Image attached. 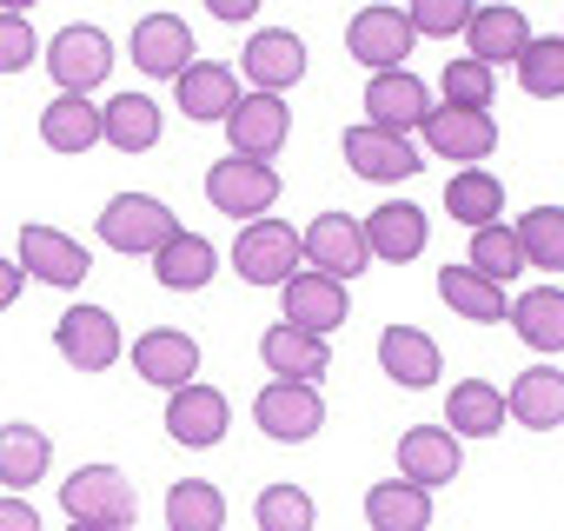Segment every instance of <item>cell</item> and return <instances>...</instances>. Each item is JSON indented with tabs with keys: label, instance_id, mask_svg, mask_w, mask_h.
Segmentation results:
<instances>
[{
	"label": "cell",
	"instance_id": "6",
	"mask_svg": "<svg viewBox=\"0 0 564 531\" xmlns=\"http://www.w3.org/2000/svg\"><path fill=\"white\" fill-rule=\"evenodd\" d=\"M300 259L313 266V273H326V280H359L366 266H372V252H366V232H359V219L352 213H313L306 219V232H300Z\"/></svg>",
	"mask_w": 564,
	"mask_h": 531
},
{
	"label": "cell",
	"instance_id": "12",
	"mask_svg": "<svg viewBox=\"0 0 564 531\" xmlns=\"http://www.w3.org/2000/svg\"><path fill=\"white\" fill-rule=\"evenodd\" d=\"M21 273L28 280H41V286H61V293H74V286H87V273H94V252L74 239V232H61V226H21Z\"/></svg>",
	"mask_w": 564,
	"mask_h": 531
},
{
	"label": "cell",
	"instance_id": "27",
	"mask_svg": "<svg viewBox=\"0 0 564 531\" xmlns=\"http://www.w3.org/2000/svg\"><path fill=\"white\" fill-rule=\"evenodd\" d=\"M213 273H219V246H213L206 232H193V226H180V232L153 252V280H160L166 293H199V286H213Z\"/></svg>",
	"mask_w": 564,
	"mask_h": 531
},
{
	"label": "cell",
	"instance_id": "37",
	"mask_svg": "<svg viewBox=\"0 0 564 531\" xmlns=\"http://www.w3.org/2000/svg\"><path fill=\"white\" fill-rule=\"evenodd\" d=\"M465 266L478 280H491V286H511L518 273H531L524 266V252H518V232H511V219H498V226H478L471 232V246H465Z\"/></svg>",
	"mask_w": 564,
	"mask_h": 531
},
{
	"label": "cell",
	"instance_id": "25",
	"mask_svg": "<svg viewBox=\"0 0 564 531\" xmlns=\"http://www.w3.org/2000/svg\"><path fill=\"white\" fill-rule=\"evenodd\" d=\"M160 133H166V113H160V100L153 94H113L107 107H100V140L113 147V153H153L160 147Z\"/></svg>",
	"mask_w": 564,
	"mask_h": 531
},
{
	"label": "cell",
	"instance_id": "36",
	"mask_svg": "<svg viewBox=\"0 0 564 531\" xmlns=\"http://www.w3.org/2000/svg\"><path fill=\"white\" fill-rule=\"evenodd\" d=\"M166 531H226V491L213 478L166 485Z\"/></svg>",
	"mask_w": 564,
	"mask_h": 531
},
{
	"label": "cell",
	"instance_id": "9",
	"mask_svg": "<svg viewBox=\"0 0 564 531\" xmlns=\"http://www.w3.org/2000/svg\"><path fill=\"white\" fill-rule=\"evenodd\" d=\"M252 425H259L272 445H306V438H319V425H326V399H319V386H286V379H272V386H259V399H252Z\"/></svg>",
	"mask_w": 564,
	"mask_h": 531
},
{
	"label": "cell",
	"instance_id": "30",
	"mask_svg": "<svg viewBox=\"0 0 564 531\" xmlns=\"http://www.w3.org/2000/svg\"><path fill=\"white\" fill-rule=\"evenodd\" d=\"M445 432L452 438H498L505 432V392L491 379H458L445 392Z\"/></svg>",
	"mask_w": 564,
	"mask_h": 531
},
{
	"label": "cell",
	"instance_id": "28",
	"mask_svg": "<svg viewBox=\"0 0 564 531\" xmlns=\"http://www.w3.org/2000/svg\"><path fill=\"white\" fill-rule=\"evenodd\" d=\"M458 438L445 432V425H412L405 438H399V478L405 485H425V491H438V485H452L458 478Z\"/></svg>",
	"mask_w": 564,
	"mask_h": 531
},
{
	"label": "cell",
	"instance_id": "48",
	"mask_svg": "<svg viewBox=\"0 0 564 531\" xmlns=\"http://www.w3.org/2000/svg\"><path fill=\"white\" fill-rule=\"evenodd\" d=\"M557 41H564V34H557Z\"/></svg>",
	"mask_w": 564,
	"mask_h": 531
},
{
	"label": "cell",
	"instance_id": "31",
	"mask_svg": "<svg viewBox=\"0 0 564 531\" xmlns=\"http://www.w3.org/2000/svg\"><path fill=\"white\" fill-rule=\"evenodd\" d=\"M505 319L531 353H564V286H524L505 306Z\"/></svg>",
	"mask_w": 564,
	"mask_h": 531
},
{
	"label": "cell",
	"instance_id": "40",
	"mask_svg": "<svg viewBox=\"0 0 564 531\" xmlns=\"http://www.w3.org/2000/svg\"><path fill=\"white\" fill-rule=\"evenodd\" d=\"M518 87L531 100H564V41L557 34H531V47L518 54Z\"/></svg>",
	"mask_w": 564,
	"mask_h": 531
},
{
	"label": "cell",
	"instance_id": "16",
	"mask_svg": "<svg viewBox=\"0 0 564 531\" xmlns=\"http://www.w3.org/2000/svg\"><path fill=\"white\" fill-rule=\"evenodd\" d=\"M531 47V14L524 8H511V0H491V8H471V21H465V61H478V67H518V54Z\"/></svg>",
	"mask_w": 564,
	"mask_h": 531
},
{
	"label": "cell",
	"instance_id": "19",
	"mask_svg": "<svg viewBox=\"0 0 564 531\" xmlns=\"http://www.w3.org/2000/svg\"><path fill=\"white\" fill-rule=\"evenodd\" d=\"M127 359H133V372H140L147 386H160V392H180V386L199 379V339L180 333V326H153V333H140V339L127 346Z\"/></svg>",
	"mask_w": 564,
	"mask_h": 531
},
{
	"label": "cell",
	"instance_id": "33",
	"mask_svg": "<svg viewBox=\"0 0 564 531\" xmlns=\"http://www.w3.org/2000/svg\"><path fill=\"white\" fill-rule=\"evenodd\" d=\"M366 524L372 531H432V491L405 478H379L366 491Z\"/></svg>",
	"mask_w": 564,
	"mask_h": 531
},
{
	"label": "cell",
	"instance_id": "41",
	"mask_svg": "<svg viewBox=\"0 0 564 531\" xmlns=\"http://www.w3.org/2000/svg\"><path fill=\"white\" fill-rule=\"evenodd\" d=\"M438 94H445V107L491 113V100H498V74H491V67H478V61H465V54H452V61H445V74H438Z\"/></svg>",
	"mask_w": 564,
	"mask_h": 531
},
{
	"label": "cell",
	"instance_id": "38",
	"mask_svg": "<svg viewBox=\"0 0 564 531\" xmlns=\"http://www.w3.org/2000/svg\"><path fill=\"white\" fill-rule=\"evenodd\" d=\"M518 252L524 266H538V273H564V206H531L518 213Z\"/></svg>",
	"mask_w": 564,
	"mask_h": 531
},
{
	"label": "cell",
	"instance_id": "21",
	"mask_svg": "<svg viewBox=\"0 0 564 531\" xmlns=\"http://www.w3.org/2000/svg\"><path fill=\"white\" fill-rule=\"evenodd\" d=\"M193 28L180 21V14H140L133 21V67L147 74V80H180L186 67H193Z\"/></svg>",
	"mask_w": 564,
	"mask_h": 531
},
{
	"label": "cell",
	"instance_id": "43",
	"mask_svg": "<svg viewBox=\"0 0 564 531\" xmlns=\"http://www.w3.org/2000/svg\"><path fill=\"white\" fill-rule=\"evenodd\" d=\"M465 21H471V0H412L405 8V28L419 41H452L465 34Z\"/></svg>",
	"mask_w": 564,
	"mask_h": 531
},
{
	"label": "cell",
	"instance_id": "1",
	"mask_svg": "<svg viewBox=\"0 0 564 531\" xmlns=\"http://www.w3.org/2000/svg\"><path fill=\"white\" fill-rule=\"evenodd\" d=\"M94 232H100V246H107V252L153 259V252L180 232V219H173V206H166V199H153V193H113V199L100 206Z\"/></svg>",
	"mask_w": 564,
	"mask_h": 531
},
{
	"label": "cell",
	"instance_id": "5",
	"mask_svg": "<svg viewBox=\"0 0 564 531\" xmlns=\"http://www.w3.org/2000/svg\"><path fill=\"white\" fill-rule=\"evenodd\" d=\"M206 199H213V213L252 226V219H265L279 206V166H259V160H232L226 153V160L206 166Z\"/></svg>",
	"mask_w": 564,
	"mask_h": 531
},
{
	"label": "cell",
	"instance_id": "2",
	"mask_svg": "<svg viewBox=\"0 0 564 531\" xmlns=\"http://www.w3.org/2000/svg\"><path fill=\"white\" fill-rule=\"evenodd\" d=\"M41 61H47V74H54V87H61V94L87 100V94L113 74V41H107V28L74 21V28H61V34L41 47Z\"/></svg>",
	"mask_w": 564,
	"mask_h": 531
},
{
	"label": "cell",
	"instance_id": "45",
	"mask_svg": "<svg viewBox=\"0 0 564 531\" xmlns=\"http://www.w3.org/2000/svg\"><path fill=\"white\" fill-rule=\"evenodd\" d=\"M21 286H28V273H21V259H0V313H8V306L21 300Z\"/></svg>",
	"mask_w": 564,
	"mask_h": 531
},
{
	"label": "cell",
	"instance_id": "23",
	"mask_svg": "<svg viewBox=\"0 0 564 531\" xmlns=\"http://www.w3.org/2000/svg\"><path fill=\"white\" fill-rule=\"evenodd\" d=\"M379 372L392 379V386H405V392H425V386H438V372H445V353H438V339L432 333H419V326H386L379 333Z\"/></svg>",
	"mask_w": 564,
	"mask_h": 531
},
{
	"label": "cell",
	"instance_id": "24",
	"mask_svg": "<svg viewBox=\"0 0 564 531\" xmlns=\"http://www.w3.org/2000/svg\"><path fill=\"white\" fill-rule=\"evenodd\" d=\"M173 107H180L193 127H206V120L226 127V113L239 107V74H232L226 61H193V67L173 80Z\"/></svg>",
	"mask_w": 564,
	"mask_h": 531
},
{
	"label": "cell",
	"instance_id": "3",
	"mask_svg": "<svg viewBox=\"0 0 564 531\" xmlns=\"http://www.w3.org/2000/svg\"><path fill=\"white\" fill-rule=\"evenodd\" d=\"M61 511L74 524H113V531H127L140 518V498H133V485H127L120 465H80L74 478H61Z\"/></svg>",
	"mask_w": 564,
	"mask_h": 531
},
{
	"label": "cell",
	"instance_id": "32",
	"mask_svg": "<svg viewBox=\"0 0 564 531\" xmlns=\"http://www.w3.org/2000/svg\"><path fill=\"white\" fill-rule=\"evenodd\" d=\"M41 147L47 153H94L100 147V107L74 100V94H54L41 107Z\"/></svg>",
	"mask_w": 564,
	"mask_h": 531
},
{
	"label": "cell",
	"instance_id": "13",
	"mask_svg": "<svg viewBox=\"0 0 564 531\" xmlns=\"http://www.w3.org/2000/svg\"><path fill=\"white\" fill-rule=\"evenodd\" d=\"M412 47H419V34L405 28V8H359L346 28V54L372 74H399L412 61Z\"/></svg>",
	"mask_w": 564,
	"mask_h": 531
},
{
	"label": "cell",
	"instance_id": "17",
	"mask_svg": "<svg viewBox=\"0 0 564 531\" xmlns=\"http://www.w3.org/2000/svg\"><path fill=\"white\" fill-rule=\"evenodd\" d=\"M279 313H286V326H300V333L333 339V333L346 326L352 300H346V286H339V280H326V273H313V266H300V273L279 286Z\"/></svg>",
	"mask_w": 564,
	"mask_h": 531
},
{
	"label": "cell",
	"instance_id": "47",
	"mask_svg": "<svg viewBox=\"0 0 564 531\" xmlns=\"http://www.w3.org/2000/svg\"><path fill=\"white\" fill-rule=\"evenodd\" d=\"M67 531H113V524H67Z\"/></svg>",
	"mask_w": 564,
	"mask_h": 531
},
{
	"label": "cell",
	"instance_id": "7",
	"mask_svg": "<svg viewBox=\"0 0 564 531\" xmlns=\"http://www.w3.org/2000/svg\"><path fill=\"white\" fill-rule=\"evenodd\" d=\"M286 140H293V107H286V100H279V94H239V107L226 113V147H232V160L272 166Z\"/></svg>",
	"mask_w": 564,
	"mask_h": 531
},
{
	"label": "cell",
	"instance_id": "10",
	"mask_svg": "<svg viewBox=\"0 0 564 531\" xmlns=\"http://www.w3.org/2000/svg\"><path fill=\"white\" fill-rule=\"evenodd\" d=\"M54 353H61L74 372H107V366L127 353V339H120V319H113L107 306H67V313L54 319Z\"/></svg>",
	"mask_w": 564,
	"mask_h": 531
},
{
	"label": "cell",
	"instance_id": "34",
	"mask_svg": "<svg viewBox=\"0 0 564 531\" xmlns=\"http://www.w3.org/2000/svg\"><path fill=\"white\" fill-rule=\"evenodd\" d=\"M438 300L458 313V319H471V326H498L505 319V306H511V293L505 286H491V280H478L471 266H438Z\"/></svg>",
	"mask_w": 564,
	"mask_h": 531
},
{
	"label": "cell",
	"instance_id": "14",
	"mask_svg": "<svg viewBox=\"0 0 564 531\" xmlns=\"http://www.w3.org/2000/svg\"><path fill=\"white\" fill-rule=\"evenodd\" d=\"M346 166L359 173V180H372V186H399V180H412V173H425V153H419V140H405V133H379V127H346Z\"/></svg>",
	"mask_w": 564,
	"mask_h": 531
},
{
	"label": "cell",
	"instance_id": "26",
	"mask_svg": "<svg viewBox=\"0 0 564 531\" xmlns=\"http://www.w3.org/2000/svg\"><path fill=\"white\" fill-rule=\"evenodd\" d=\"M505 419L524 432H557L564 425V372L557 366H524L505 392Z\"/></svg>",
	"mask_w": 564,
	"mask_h": 531
},
{
	"label": "cell",
	"instance_id": "29",
	"mask_svg": "<svg viewBox=\"0 0 564 531\" xmlns=\"http://www.w3.org/2000/svg\"><path fill=\"white\" fill-rule=\"evenodd\" d=\"M47 465H54V438H47L41 425H28V419H8V425H0V485H8L14 498L34 491V485L47 478Z\"/></svg>",
	"mask_w": 564,
	"mask_h": 531
},
{
	"label": "cell",
	"instance_id": "39",
	"mask_svg": "<svg viewBox=\"0 0 564 531\" xmlns=\"http://www.w3.org/2000/svg\"><path fill=\"white\" fill-rule=\"evenodd\" d=\"M252 524H259V531H313V524H319V505H313V491H300V485H265V491L252 498Z\"/></svg>",
	"mask_w": 564,
	"mask_h": 531
},
{
	"label": "cell",
	"instance_id": "35",
	"mask_svg": "<svg viewBox=\"0 0 564 531\" xmlns=\"http://www.w3.org/2000/svg\"><path fill=\"white\" fill-rule=\"evenodd\" d=\"M445 213L458 219V226H498V213H505V180L491 173V166H465V173H452L445 180Z\"/></svg>",
	"mask_w": 564,
	"mask_h": 531
},
{
	"label": "cell",
	"instance_id": "8",
	"mask_svg": "<svg viewBox=\"0 0 564 531\" xmlns=\"http://www.w3.org/2000/svg\"><path fill=\"white\" fill-rule=\"evenodd\" d=\"M419 140H425L419 153L452 160V166L465 173V166H478V160L498 153V120H491V113H471V107H432L425 127H419Z\"/></svg>",
	"mask_w": 564,
	"mask_h": 531
},
{
	"label": "cell",
	"instance_id": "11",
	"mask_svg": "<svg viewBox=\"0 0 564 531\" xmlns=\"http://www.w3.org/2000/svg\"><path fill=\"white\" fill-rule=\"evenodd\" d=\"M232 74H246V94H279L286 100V87L306 80V41L286 34V28H259V34H246V54H239Z\"/></svg>",
	"mask_w": 564,
	"mask_h": 531
},
{
	"label": "cell",
	"instance_id": "18",
	"mask_svg": "<svg viewBox=\"0 0 564 531\" xmlns=\"http://www.w3.org/2000/svg\"><path fill=\"white\" fill-rule=\"evenodd\" d=\"M425 113H432V87L412 74V67H399V74H372L366 80V127H379V133H419L425 127Z\"/></svg>",
	"mask_w": 564,
	"mask_h": 531
},
{
	"label": "cell",
	"instance_id": "22",
	"mask_svg": "<svg viewBox=\"0 0 564 531\" xmlns=\"http://www.w3.org/2000/svg\"><path fill=\"white\" fill-rule=\"evenodd\" d=\"M359 232H366V252H372V259L405 266V259L425 252L432 219H425V206H412V199H386V206H372V213L359 219Z\"/></svg>",
	"mask_w": 564,
	"mask_h": 531
},
{
	"label": "cell",
	"instance_id": "42",
	"mask_svg": "<svg viewBox=\"0 0 564 531\" xmlns=\"http://www.w3.org/2000/svg\"><path fill=\"white\" fill-rule=\"evenodd\" d=\"M41 34H34V21L21 14V8H0V74H28L34 61H41Z\"/></svg>",
	"mask_w": 564,
	"mask_h": 531
},
{
	"label": "cell",
	"instance_id": "44",
	"mask_svg": "<svg viewBox=\"0 0 564 531\" xmlns=\"http://www.w3.org/2000/svg\"><path fill=\"white\" fill-rule=\"evenodd\" d=\"M0 531H47L41 524V505H28V498L8 491V498H0Z\"/></svg>",
	"mask_w": 564,
	"mask_h": 531
},
{
	"label": "cell",
	"instance_id": "20",
	"mask_svg": "<svg viewBox=\"0 0 564 531\" xmlns=\"http://www.w3.org/2000/svg\"><path fill=\"white\" fill-rule=\"evenodd\" d=\"M259 359H265V372L272 379H286V386H319L326 372H333V339H319V333H300V326H265L259 333Z\"/></svg>",
	"mask_w": 564,
	"mask_h": 531
},
{
	"label": "cell",
	"instance_id": "15",
	"mask_svg": "<svg viewBox=\"0 0 564 531\" xmlns=\"http://www.w3.org/2000/svg\"><path fill=\"white\" fill-rule=\"evenodd\" d=\"M226 425H232V399H226L219 386H206V379H193V386H180V392H166V438H173V445H193V452H213V445L226 438Z\"/></svg>",
	"mask_w": 564,
	"mask_h": 531
},
{
	"label": "cell",
	"instance_id": "4",
	"mask_svg": "<svg viewBox=\"0 0 564 531\" xmlns=\"http://www.w3.org/2000/svg\"><path fill=\"white\" fill-rule=\"evenodd\" d=\"M232 273L246 286H286L300 273V226L272 219V213L252 219V226H239V239H232Z\"/></svg>",
	"mask_w": 564,
	"mask_h": 531
},
{
	"label": "cell",
	"instance_id": "46",
	"mask_svg": "<svg viewBox=\"0 0 564 531\" xmlns=\"http://www.w3.org/2000/svg\"><path fill=\"white\" fill-rule=\"evenodd\" d=\"M259 14V0H213V21H226V28H246Z\"/></svg>",
	"mask_w": 564,
	"mask_h": 531
}]
</instances>
